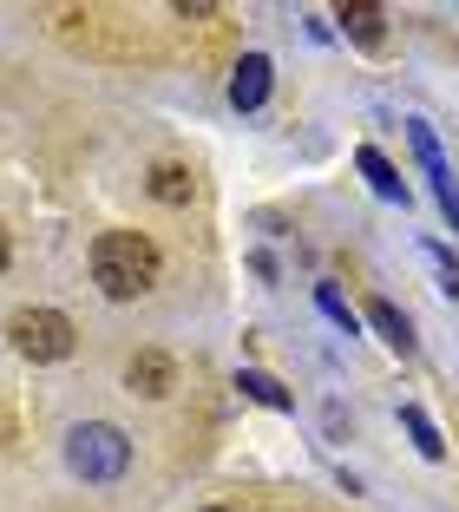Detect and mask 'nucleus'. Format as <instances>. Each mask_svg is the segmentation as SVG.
I'll return each instance as SVG.
<instances>
[{
  "label": "nucleus",
  "instance_id": "obj_8",
  "mask_svg": "<svg viewBox=\"0 0 459 512\" xmlns=\"http://www.w3.org/2000/svg\"><path fill=\"white\" fill-rule=\"evenodd\" d=\"M237 388H243V394H250V401H263V407H276V414H289V407H296V401H289V388H282V381H276V375H263V368H243V375H237Z\"/></svg>",
  "mask_w": 459,
  "mask_h": 512
},
{
  "label": "nucleus",
  "instance_id": "obj_4",
  "mask_svg": "<svg viewBox=\"0 0 459 512\" xmlns=\"http://www.w3.org/2000/svg\"><path fill=\"white\" fill-rule=\"evenodd\" d=\"M263 99H269V60H263V53H243V66L230 73V106L256 112Z\"/></svg>",
  "mask_w": 459,
  "mask_h": 512
},
{
  "label": "nucleus",
  "instance_id": "obj_16",
  "mask_svg": "<svg viewBox=\"0 0 459 512\" xmlns=\"http://www.w3.org/2000/svg\"><path fill=\"white\" fill-rule=\"evenodd\" d=\"M204 512H223V506H204Z\"/></svg>",
  "mask_w": 459,
  "mask_h": 512
},
{
  "label": "nucleus",
  "instance_id": "obj_10",
  "mask_svg": "<svg viewBox=\"0 0 459 512\" xmlns=\"http://www.w3.org/2000/svg\"><path fill=\"white\" fill-rule=\"evenodd\" d=\"M414 151H420V165H427L433 191H453V171H446V158H440V145H433V132H427V125H414Z\"/></svg>",
  "mask_w": 459,
  "mask_h": 512
},
{
  "label": "nucleus",
  "instance_id": "obj_2",
  "mask_svg": "<svg viewBox=\"0 0 459 512\" xmlns=\"http://www.w3.org/2000/svg\"><path fill=\"white\" fill-rule=\"evenodd\" d=\"M66 460H73L79 480H119L125 460H132V440H125L112 421H86V427H73V440H66Z\"/></svg>",
  "mask_w": 459,
  "mask_h": 512
},
{
  "label": "nucleus",
  "instance_id": "obj_14",
  "mask_svg": "<svg viewBox=\"0 0 459 512\" xmlns=\"http://www.w3.org/2000/svg\"><path fill=\"white\" fill-rule=\"evenodd\" d=\"M440 211H446V217L459 224V184H453V191H440Z\"/></svg>",
  "mask_w": 459,
  "mask_h": 512
},
{
  "label": "nucleus",
  "instance_id": "obj_15",
  "mask_svg": "<svg viewBox=\"0 0 459 512\" xmlns=\"http://www.w3.org/2000/svg\"><path fill=\"white\" fill-rule=\"evenodd\" d=\"M0 270H7V230H0Z\"/></svg>",
  "mask_w": 459,
  "mask_h": 512
},
{
  "label": "nucleus",
  "instance_id": "obj_9",
  "mask_svg": "<svg viewBox=\"0 0 459 512\" xmlns=\"http://www.w3.org/2000/svg\"><path fill=\"white\" fill-rule=\"evenodd\" d=\"M132 388H138V394H164V388H171V362H164L158 348L132 355Z\"/></svg>",
  "mask_w": 459,
  "mask_h": 512
},
{
  "label": "nucleus",
  "instance_id": "obj_7",
  "mask_svg": "<svg viewBox=\"0 0 459 512\" xmlns=\"http://www.w3.org/2000/svg\"><path fill=\"white\" fill-rule=\"evenodd\" d=\"M368 322L387 335V348H400V355H414V329H407V316H400L394 302H381V296H374V302H368Z\"/></svg>",
  "mask_w": 459,
  "mask_h": 512
},
{
  "label": "nucleus",
  "instance_id": "obj_13",
  "mask_svg": "<svg viewBox=\"0 0 459 512\" xmlns=\"http://www.w3.org/2000/svg\"><path fill=\"white\" fill-rule=\"evenodd\" d=\"M315 302H322V316H328V322H341V329L355 335V309L341 302V289H335V283H322V289H315Z\"/></svg>",
  "mask_w": 459,
  "mask_h": 512
},
{
  "label": "nucleus",
  "instance_id": "obj_6",
  "mask_svg": "<svg viewBox=\"0 0 459 512\" xmlns=\"http://www.w3.org/2000/svg\"><path fill=\"white\" fill-rule=\"evenodd\" d=\"M355 165H361V178L374 184V197H387V204H407V184H400V171L387 165L374 145H361V151H355Z\"/></svg>",
  "mask_w": 459,
  "mask_h": 512
},
{
  "label": "nucleus",
  "instance_id": "obj_1",
  "mask_svg": "<svg viewBox=\"0 0 459 512\" xmlns=\"http://www.w3.org/2000/svg\"><path fill=\"white\" fill-rule=\"evenodd\" d=\"M92 283L105 289L112 302H132L158 283V243L145 230H105L92 243Z\"/></svg>",
  "mask_w": 459,
  "mask_h": 512
},
{
  "label": "nucleus",
  "instance_id": "obj_3",
  "mask_svg": "<svg viewBox=\"0 0 459 512\" xmlns=\"http://www.w3.org/2000/svg\"><path fill=\"white\" fill-rule=\"evenodd\" d=\"M7 335H14V355H27V362H66L73 355V322L60 309H20L7 322Z\"/></svg>",
  "mask_w": 459,
  "mask_h": 512
},
{
  "label": "nucleus",
  "instance_id": "obj_12",
  "mask_svg": "<svg viewBox=\"0 0 459 512\" xmlns=\"http://www.w3.org/2000/svg\"><path fill=\"white\" fill-rule=\"evenodd\" d=\"M400 421H407V434H414V447L427 453V460H440V453H446V440L433 434V421L420 414V407H400Z\"/></svg>",
  "mask_w": 459,
  "mask_h": 512
},
{
  "label": "nucleus",
  "instance_id": "obj_11",
  "mask_svg": "<svg viewBox=\"0 0 459 512\" xmlns=\"http://www.w3.org/2000/svg\"><path fill=\"white\" fill-rule=\"evenodd\" d=\"M151 191H158L164 204H184V197H191L197 184H191V171H178V165H158V171H151Z\"/></svg>",
  "mask_w": 459,
  "mask_h": 512
},
{
  "label": "nucleus",
  "instance_id": "obj_5",
  "mask_svg": "<svg viewBox=\"0 0 459 512\" xmlns=\"http://www.w3.org/2000/svg\"><path fill=\"white\" fill-rule=\"evenodd\" d=\"M335 20H341V33H348V40L355 46H381L387 40V27H381V7H374V0H341L335 7Z\"/></svg>",
  "mask_w": 459,
  "mask_h": 512
}]
</instances>
